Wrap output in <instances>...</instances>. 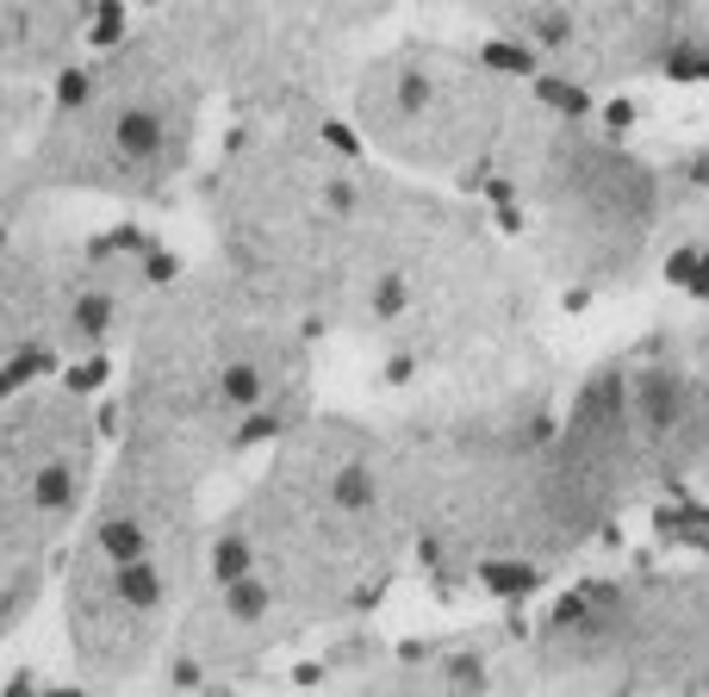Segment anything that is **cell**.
Listing matches in <instances>:
<instances>
[{"mask_svg": "<svg viewBox=\"0 0 709 697\" xmlns=\"http://www.w3.org/2000/svg\"><path fill=\"white\" fill-rule=\"evenodd\" d=\"M100 368L69 374L62 392H38L32 380L0 392V573L38 580L44 548L88 499V387Z\"/></svg>", "mask_w": 709, "mask_h": 697, "instance_id": "1", "label": "cell"}, {"mask_svg": "<svg viewBox=\"0 0 709 697\" xmlns=\"http://www.w3.org/2000/svg\"><path fill=\"white\" fill-rule=\"evenodd\" d=\"M62 137L44 144L57 181H156L181 150L174 106L156 81H113L106 69H69L57 81Z\"/></svg>", "mask_w": 709, "mask_h": 697, "instance_id": "2", "label": "cell"}, {"mask_svg": "<svg viewBox=\"0 0 709 697\" xmlns=\"http://www.w3.org/2000/svg\"><path fill=\"white\" fill-rule=\"evenodd\" d=\"M32 274L13 268V255L0 250V392L25 387L44 374V343L32 324Z\"/></svg>", "mask_w": 709, "mask_h": 697, "instance_id": "3", "label": "cell"}, {"mask_svg": "<svg viewBox=\"0 0 709 697\" xmlns=\"http://www.w3.org/2000/svg\"><path fill=\"white\" fill-rule=\"evenodd\" d=\"M480 580L492 585V592H511V598H517V592H536V573H529V567H480Z\"/></svg>", "mask_w": 709, "mask_h": 697, "instance_id": "4", "label": "cell"}, {"mask_svg": "<svg viewBox=\"0 0 709 697\" xmlns=\"http://www.w3.org/2000/svg\"><path fill=\"white\" fill-rule=\"evenodd\" d=\"M485 62L504 69V76H529L536 69V50H517V44H485Z\"/></svg>", "mask_w": 709, "mask_h": 697, "instance_id": "5", "label": "cell"}, {"mask_svg": "<svg viewBox=\"0 0 709 697\" xmlns=\"http://www.w3.org/2000/svg\"><path fill=\"white\" fill-rule=\"evenodd\" d=\"M536 94L548 106H560V113H585V94H579L573 81H536Z\"/></svg>", "mask_w": 709, "mask_h": 697, "instance_id": "6", "label": "cell"}, {"mask_svg": "<svg viewBox=\"0 0 709 697\" xmlns=\"http://www.w3.org/2000/svg\"><path fill=\"white\" fill-rule=\"evenodd\" d=\"M690 293H697V299H709V262L704 255H697V268H690V281H685Z\"/></svg>", "mask_w": 709, "mask_h": 697, "instance_id": "7", "label": "cell"}, {"mask_svg": "<svg viewBox=\"0 0 709 697\" xmlns=\"http://www.w3.org/2000/svg\"><path fill=\"white\" fill-rule=\"evenodd\" d=\"M709 57H672V76H704Z\"/></svg>", "mask_w": 709, "mask_h": 697, "instance_id": "8", "label": "cell"}, {"mask_svg": "<svg viewBox=\"0 0 709 697\" xmlns=\"http://www.w3.org/2000/svg\"><path fill=\"white\" fill-rule=\"evenodd\" d=\"M690 268H697V255H672V262H666V274H672V281H690Z\"/></svg>", "mask_w": 709, "mask_h": 697, "instance_id": "9", "label": "cell"}]
</instances>
